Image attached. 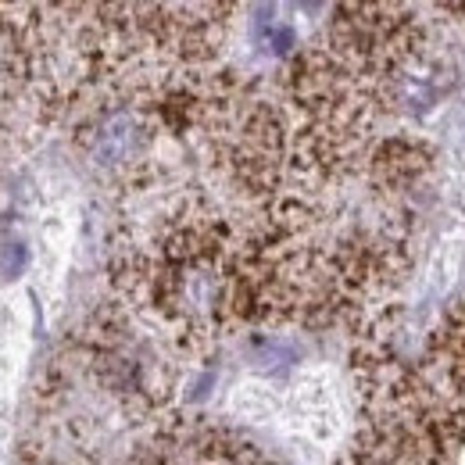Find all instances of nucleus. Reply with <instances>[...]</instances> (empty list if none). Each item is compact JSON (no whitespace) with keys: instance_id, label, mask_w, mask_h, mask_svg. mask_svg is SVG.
<instances>
[{"instance_id":"nucleus-1","label":"nucleus","mask_w":465,"mask_h":465,"mask_svg":"<svg viewBox=\"0 0 465 465\" xmlns=\"http://www.w3.org/2000/svg\"><path fill=\"white\" fill-rule=\"evenodd\" d=\"M25 269V247L22 243H7L0 254V276H18Z\"/></svg>"}]
</instances>
